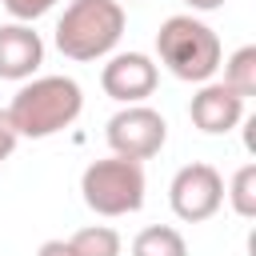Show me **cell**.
Listing matches in <instances>:
<instances>
[{"label":"cell","mask_w":256,"mask_h":256,"mask_svg":"<svg viewBox=\"0 0 256 256\" xmlns=\"http://www.w3.org/2000/svg\"><path fill=\"white\" fill-rule=\"evenodd\" d=\"M84 108V92L72 76H36L28 80L12 104L4 108L16 136H28V140H48L56 132H64Z\"/></svg>","instance_id":"1"},{"label":"cell","mask_w":256,"mask_h":256,"mask_svg":"<svg viewBox=\"0 0 256 256\" xmlns=\"http://www.w3.org/2000/svg\"><path fill=\"white\" fill-rule=\"evenodd\" d=\"M156 56L160 64L176 76V80H188V84H208L224 60V48H220V36L196 20L192 12H180V16H168L156 32Z\"/></svg>","instance_id":"2"},{"label":"cell","mask_w":256,"mask_h":256,"mask_svg":"<svg viewBox=\"0 0 256 256\" xmlns=\"http://www.w3.org/2000/svg\"><path fill=\"white\" fill-rule=\"evenodd\" d=\"M124 36V4L120 0H72L56 20V48L68 60H100Z\"/></svg>","instance_id":"3"},{"label":"cell","mask_w":256,"mask_h":256,"mask_svg":"<svg viewBox=\"0 0 256 256\" xmlns=\"http://www.w3.org/2000/svg\"><path fill=\"white\" fill-rule=\"evenodd\" d=\"M144 164L124 160V156H108V160H92L80 172V196L96 216H128L140 212L144 204Z\"/></svg>","instance_id":"4"},{"label":"cell","mask_w":256,"mask_h":256,"mask_svg":"<svg viewBox=\"0 0 256 256\" xmlns=\"http://www.w3.org/2000/svg\"><path fill=\"white\" fill-rule=\"evenodd\" d=\"M104 136H108L112 156H124V160L144 164V160H152V156L164 148V140H168V120H164L156 108H148V104H124V108L108 120Z\"/></svg>","instance_id":"5"},{"label":"cell","mask_w":256,"mask_h":256,"mask_svg":"<svg viewBox=\"0 0 256 256\" xmlns=\"http://www.w3.org/2000/svg\"><path fill=\"white\" fill-rule=\"evenodd\" d=\"M168 204H172L176 220H184V224L212 220L224 204V176L204 160L184 164L168 184Z\"/></svg>","instance_id":"6"},{"label":"cell","mask_w":256,"mask_h":256,"mask_svg":"<svg viewBox=\"0 0 256 256\" xmlns=\"http://www.w3.org/2000/svg\"><path fill=\"white\" fill-rule=\"evenodd\" d=\"M156 80H160L156 60L144 56V52H116L100 68V88L116 104H144L156 92Z\"/></svg>","instance_id":"7"},{"label":"cell","mask_w":256,"mask_h":256,"mask_svg":"<svg viewBox=\"0 0 256 256\" xmlns=\"http://www.w3.org/2000/svg\"><path fill=\"white\" fill-rule=\"evenodd\" d=\"M188 116H192V124H196L200 132H208V136H224V132H232V128L244 120V100H240L232 88L208 80V84H200V92L192 96Z\"/></svg>","instance_id":"8"},{"label":"cell","mask_w":256,"mask_h":256,"mask_svg":"<svg viewBox=\"0 0 256 256\" xmlns=\"http://www.w3.org/2000/svg\"><path fill=\"white\" fill-rule=\"evenodd\" d=\"M44 64V40L32 24H0V80H32Z\"/></svg>","instance_id":"9"},{"label":"cell","mask_w":256,"mask_h":256,"mask_svg":"<svg viewBox=\"0 0 256 256\" xmlns=\"http://www.w3.org/2000/svg\"><path fill=\"white\" fill-rule=\"evenodd\" d=\"M132 256H188V244L172 224H152V228L136 232Z\"/></svg>","instance_id":"10"},{"label":"cell","mask_w":256,"mask_h":256,"mask_svg":"<svg viewBox=\"0 0 256 256\" xmlns=\"http://www.w3.org/2000/svg\"><path fill=\"white\" fill-rule=\"evenodd\" d=\"M220 84L232 88L240 100L256 96V44H244V48H236V52L228 56V64H224V80H220Z\"/></svg>","instance_id":"11"},{"label":"cell","mask_w":256,"mask_h":256,"mask_svg":"<svg viewBox=\"0 0 256 256\" xmlns=\"http://www.w3.org/2000/svg\"><path fill=\"white\" fill-rule=\"evenodd\" d=\"M68 248L76 256H120V232L108 224H88L68 236Z\"/></svg>","instance_id":"12"},{"label":"cell","mask_w":256,"mask_h":256,"mask_svg":"<svg viewBox=\"0 0 256 256\" xmlns=\"http://www.w3.org/2000/svg\"><path fill=\"white\" fill-rule=\"evenodd\" d=\"M224 196L232 200V212H236V216L252 220V216H256V164H240V168L232 172V184H228Z\"/></svg>","instance_id":"13"},{"label":"cell","mask_w":256,"mask_h":256,"mask_svg":"<svg viewBox=\"0 0 256 256\" xmlns=\"http://www.w3.org/2000/svg\"><path fill=\"white\" fill-rule=\"evenodd\" d=\"M4 8H8V16L16 20V24H32V20H40L44 12H52L60 0H0Z\"/></svg>","instance_id":"14"},{"label":"cell","mask_w":256,"mask_h":256,"mask_svg":"<svg viewBox=\"0 0 256 256\" xmlns=\"http://www.w3.org/2000/svg\"><path fill=\"white\" fill-rule=\"evenodd\" d=\"M16 140H20V136H16L12 120H8V112L0 108V164H4V160H8L12 152H16Z\"/></svg>","instance_id":"15"},{"label":"cell","mask_w":256,"mask_h":256,"mask_svg":"<svg viewBox=\"0 0 256 256\" xmlns=\"http://www.w3.org/2000/svg\"><path fill=\"white\" fill-rule=\"evenodd\" d=\"M36 256H76V252L68 248V240H44L36 248Z\"/></svg>","instance_id":"16"},{"label":"cell","mask_w":256,"mask_h":256,"mask_svg":"<svg viewBox=\"0 0 256 256\" xmlns=\"http://www.w3.org/2000/svg\"><path fill=\"white\" fill-rule=\"evenodd\" d=\"M192 12H216V8H224L228 0H184Z\"/></svg>","instance_id":"17"},{"label":"cell","mask_w":256,"mask_h":256,"mask_svg":"<svg viewBox=\"0 0 256 256\" xmlns=\"http://www.w3.org/2000/svg\"><path fill=\"white\" fill-rule=\"evenodd\" d=\"M128 4H132V0H128Z\"/></svg>","instance_id":"18"}]
</instances>
